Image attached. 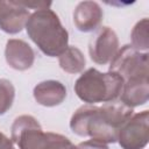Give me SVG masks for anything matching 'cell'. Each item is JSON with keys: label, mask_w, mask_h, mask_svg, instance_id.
<instances>
[{"label": "cell", "mask_w": 149, "mask_h": 149, "mask_svg": "<svg viewBox=\"0 0 149 149\" xmlns=\"http://www.w3.org/2000/svg\"><path fill=\"white\" fill-rule=\"evenodd\" d=\"M29 16L27 8L22 7L19 1H12V7L0 19V29L7 34H17L26 27Z\"/></svg>", "instance_id": "7c38bea8"}, {"label": "cell", "mask_w": 149, "mask_h": 149, "mask_svg": "<svg viewBox=\"0 0 149 149\" xmlns=\"http://www.w3.org/2000/svg\"><path fill=\"white\" fill-rule=\"evenodd\" d=\"M0 149H15L13 141L9 140L3 133L0 132Z\"/></svg>", "instance_id": "e0dca14e"}, {"label": "cell", "mask_w": 149, "mask_h": 149, "mask_svg": "<svg viewBox=\"0 0 149 149\" xmlns=\"http://www.w3.org/2000/svg\"><path fill=\"white\" fill-rule=\"evenodd\" d=\"M133 114V108L118 99L105 102L101 107L83 105L72 114L70 128L78 136L115 143L119 129Z\"/></svg>", "instance_id": "6da1fadb"}, {"label": "cell", "mask_w": 149, "mask_h": 149, "mask_svg": "<svg viewBox=\"0 0 149 149\" xmlns=\"http://www.w3.org/2000/svg\"><path fill=\"white\" fill-rule=\"evenodd\" d=\"M149 21L147 17L140 20L133 28L130 38L132 47L140 52H147L149 49Z\"/></svg>", "instance_id": "5bb4252c"}, {"label": "cell", "mask_w": 149, "mask_h": 149, "mask_svg": "<svg viewBox=\"0 0 149 149\" xmlns=\"http://www.w3.org/2000/svg\"><path fill=\"white\" fill-rule=\"evenodd\" d=\"M77 148L78 149H109L107 143H104V142H101L99 140H94V139H91V140L79 143L77 146Z\"/></svg>", "instance_id": "2e32d148"}, {"label": "cell", "mask_w": 149, "mask_h": 149, "mask_svg": "<svg viewBox=\"0 0 149 149\" xmlns=\"http://www.w3.org/2000/svg\"><path fill=\"white\" fill-rule=\"evenodd\" d=\"M66 87L58 80H44L38 83L33 91L34 99L37 104L45 107L61 105L66 98Z\"/></svg>", "instance_id": "30bf717a"}, {"label": "cell", "mask_w": 149, "mask_h": 149, "mask_svg": "<svg viewBox=\"0 0 149 149\" xmlns=\"http://www.w3.org/2000/svg\"><path fill=\"white\" fill-rule=\"evenodd\" d=\"M65 149H78V148H77V146H74V144L71 143V144H70L68 148H65Z\"/></svg>", "instance_id": "d6986e66"}, {"label": "cell", "mask_w": 149, "mask_h": 149, "mask_svg": "<svg viewBox=\"0 0 149 149\" xmlns=\"http://www.w3.org/2000/svg\"><path fill=\"white\" fill-rule=\"evenodd\" d=\"M15 88L13 84L5 78L0 79V115H3L9 111L14 102Z\"/></svg>", "instance_id": "9a60e30c"}, {"label": "cell", "mask_w": 149, "mask_h": 149, "mask_svg": "<svg viewBox=\"0 0 149 149\" xmlns=\"http://www.w3.org/2000/svg\"><path fill=\"white\" fill-rule=\"evenodd\" d=\"M123 83L121 76L115 72H100L90 68L76 80L73 90L81 101L94 105L116 100L121 94Z\"/></svg>", "instance_id": "3957f363"}, {"label": "cell", "mask_w": 149, "mask_h": 149, "mask_svg": "<svg viewBox=\"0 0 149 149\" xmlns=\"http://www.w3.org/2000/svg\"><path fill=\"white\" fill-rule=\"evenodd\" d=\"M5 58L12 69L17 71H26L33 66L35 61V52L26 41L10 38L6 43Z\"/></svg>", "instance_id": "ba28073f"}, {"label": "cell", "mask_w": 149, "mask_h": 149, "mask_svg": "<svg viewBox=\"0 0 149 149\" xmlns=\"http://www.w3.org/2000/svg\"><path fill=\"white\" fill-rule=\"evenodd\" d=\"M26 30L29 38L49 57H58L69 43V33L58 15L50 8L37 9L30 14Z\"/></svg>", "instance_id": "7a4b0ae2"}, {"label": "cell", "mask_w": 149, "mask_h": 149, "mask_svg": "<svg viewBox=\"0 0 149 149\" xmlns=\"http://www.w3.org/2000/svg\"><path fill=\"white\" fill-rule=\"evenodd\" d=\"M108 71L121 76L123 81L133 78L148 77L149 55L148 52L137 51L130 44H125L109 62Z\"/></svg>", "instance_id": "5b68a950"}, {"label": "cell", "mask_w": 149, "mask_h": 149, "mask_svg": "<svg viewBox=\"0 0 149 149\" xmlns=\"http://www.w3.org/2000/svg\"><path fill=\"white\" fill-rule=\"evenodd\" d=\"M104 17L100 5L95 1H81L73 12V23L79 31L90 33L95 30Z\"/></svg>", "instance_id": "9c48e42d"}, {"label": "cell", "mask_w": 149, "mask_h": 149, "mask_svg": "<svg viewBox=\"0 0 149 149\" xmlns=\"http://www.w3.org/2000/svg\"><path fill=\"white\" fill-rule=\"evenodd\" d=\"M116 141L122 149H143L149 141V111L133 114L119 129Z\"/></svg>", "instance_id": "8992f818"}, {"label": "cell", "mask_w": 149, "mask_h": 149, "mask_svg": "<svg viewBox=\"0 0 149 149\" xmlns=\"http://www.w3.org/2000/svg\"><path fill=\"white\" fill-rule=\"evenodd\" d=\"M149 99V80L148 77H140L126 80L120 94V100L134 108L148 102Z\"/></svg>", "instance_id": "8fae6325"}, {"label": "cell", "mask_w": 149, "mask_h": 149, "mask_svg": "<svg viewBox=\"0 0 149 149\" xmlns=\"http://www.w3.org/2000/svg\"><path fill=\"white\" fill-rule=\"evenodd\" d=\"M10 130V140L19 149H65L71 144V141L64 135L44 133L38 121L28 114L17 116Z\"/></svg>", "instance_id": "277c9868"}, {"label": "cell", "mask_w": 149, "mask_h": 149, "mask_svg": "<svg viewBox=\"0 0 149 149\" xmlns=\"http://www.w3.org/2000/svg\"><path fill=\"white\" fill-rule=\"evenodd\" d=\"M119 50V38L111 27H100L88 42L90 58L100 65L109 63Z\"/></svg>", "instance_id": "52a82bcc"}, {"label": "cell", "mask_w": 149, "mask_h": 149, "mask_svg": "<svg viewBox=\"0 0 149 149\" xmlns=\"http://www.w3.org/2000/svg\"><path fill=\"white\" fill-rule=\"evenodd\" d=\"M58 63L63 71L68 73H79L84 70L86 59L84 54L77 47L68 45V48L58 56Z\"/></svg>", "instance_id": "4fadbf2b"}, {"label": "cell", "mask_w": 149, "mask_h": 149, "mask_svg": "<svg viewBox=\"0 0 149 149\" xmlns=\"http://www.w3.org/2000/svg\"><path fill=\"white\" fill-rule=\"evenodd\" d=\"M12 7V1H0V19L8 12V9Z\"/></svg>", "instance_id": "ac0fdd59"}]
</instances>
